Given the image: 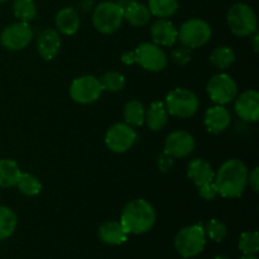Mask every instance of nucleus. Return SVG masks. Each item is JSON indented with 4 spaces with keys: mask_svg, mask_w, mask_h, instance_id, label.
<instances>
[{
    "mask_svg": "<svg viewBox=\"0 0 259 259\" xmlns=\"http://www.w3.org/2000/svg\"><path fill=\"white\" fill-rule=\"evenodd\" d=\"M240 259H257V257H254V255H243Z\"/></svg>",
    "mask_w": 259,
    "mask_h": 259,
    "instance_id": "38",
    "label": "nucleus"
},
{
    "mask_svg": "<svg viewBox=\"0 0 259 259\" xmlns=\"http://www.w3.org/2000/svg\"><path fill=\"white\" fill-rule=\"evenodd\" d=\"M99 81H100L103 90H108L110 93L120 91L124 88V83H125L124 76L121 73L116 72V71H110V72L105 73V75L99 78Z\"/></svg>",
    "mask_w": 259,
    "mask_h": 259,
    "instance_id": "31",
    "label": "nucleus"
},
{
    "mask_svg": "<svg viewBox=\"0 0 259 259\" xmlns=\"http://www.w3.org/2000/svg\"><path fill=\"white\" fill-rule=\"evenodd\" d=\"M120 223L128 234H143L153 228L156 223V211L146 200H133L124 206Z\"/></svg>",
    "mask_w": 259,
    "mask_h": 259,
    "instance_id": "2",
    "label": "nucleus"
},
{
    "mask_svg": "<svg viewBox=\"0 0 259 259\" xmlns=\"http://www.w3.org/2000/svg\"><path fill=\"white\" fill-rule=\"evenodd\" d=\"M103 93L99 78L91 75L81 76L73 80L70 88V95L78 104H91L98 100Z\"/></svg>",
    "mask_w": 259,
    "mask_h": 259,
    "instance_id": "12",
    "label": "nucleus"
},
{
    "mask_svg": "<svg viewBox=\"0 0 259 259\" xmlns=\"http://www.w3.org/2000/svg\"><path fill=\"white\" fill-rule=\"evenodd\" d=\"M172 166H174V159H172V157H169L168 154H166V153H163L159 156L158 167L162 172L169 171Z\"/></svg>",
    "mask_w": 259,
    "mask_h": 259,
    "instance_id": "35",
    "label": "nucleus"
},
{
    "mask_svg": "<svg viewBox=\"0 0 259 259\" xmlns=\"http://www.w3.org/2000/svg\"><path fill=\"white\" fill-rule=\"evenodd\" d=\"M4 2H7V0H0V3H4Z\"/></svg>",
    "mask_w": 259,
    "mask_h": 259,
    "instance_id": "41",
    "label": "nucleus"
},
{
    "mask_svg": "<svg viewBox=\"0 0 259 259\" xmlns=\"http://www.w3.org/2000/svg\"><path fill=\"white\" fill-rule=\"evenodd\" d=\"M13 12L20 22H30L37 15V7L34 0H14Z\"/></svg>",
    "mask_w": 259,
    "mask_h": 259,
    "instance_id": "28",
    "label": "nucleus"
},
{
    "mask_svg": "<svg viewBox=\"0 0 259 259\" xmlns=\"http://www.w3.org/2000/svg\"><path fill=\"white\" fill-rule=\"evenodd\" d=\"M148 9L151 14L166 19L172 17L179 9L177 0H148Z\"/></svg>",
    "mask_w": 259,
    "mask_h": 259,
    "instance_id": "25",
    "label": "nucleus"
},
{
    "mask_svg": "<svg viewBox=\"0 0 259 259\" xmlns=\"http://www.w3.org/2000/svg\"><path fill=\"white\" fill-rule=\"evenodd\" d=\"M55 23L57 29L66 35H72L80 27V18L73 8H62L56 14Z\"/></svg>",
    "mask_w": 259,
    "mask_h": 259,
    "instance_id": "20",
    "label": "nucleus"
},
{
    "mask_svg": "<svg viewBox=\"0 0 259 259\" xmlns=\"http://www.w3.org/2000/svg\"><path fill=\"white\" fill-rule=\"evenodd\" d=\"M235 113L240 119L254 123L259 119V93L247 90L235 98Z\"/></svg>",
    "mask_w": 259,
    "mask_h": 259,
    "instance_id": "14",
    "label": "nucleus"
},
{
    "mask_svg": "<svg viewBox=\"0 0 259 259\" xmlns=\"http://www.w3.org/2000/svg\"><path fill=\"white\" fill-rule=\"evenodd\" d=\"M128 232L120 222H105L99 228V237L101 242L110 245H120L128 239Z\"/></svg>",
    "mask_w": 259,
    "mask_h": 259,
    "instance_id": "19",
    "label": "nucleus"
},
{
    "mask_svg": "<svg viewBox=\"0 0 259 259\" xmlns=\"http://www.w3.org/2000/svg\"><path fill=\"white\" fill-rule=\"evenodd\" d=\"M136 141V131L126 123L114 124L105 134L106 147L114 153H124L132 148Z\"/></svg>",
    "mask_w": 259,
    "mask_h": 259,
    "instance_id": "11",
    "label": "nucleus"
},
{
    "mask_svg": "<svg viewBox=\"0 0 259 259\" xmlns=\"http://www.w3.org/2000/svg\"><path fill=\"white\" fill-rule=\"evenodd\" d=\"M124 120L131 126H141L144 123L146 109L138 100H131L125 104L123 110Z\"/></svg>",
    "mask_w": 259,
    "mask_h": 259,
    "instance_id": "24",
    "label": "nucleus"
},
{
    "mask_svg": "<svg viewBox=\"0 0 259 259\" xmlns=\"http://www.w3.org/2000/svg\"><path fill=\"white\" fill-rule=\"evenodd\" d=\"M207 94L218 105H225L234 100L238 95L237 82L227 73H218L212 76L207 83Z\"/></svg>",
    "mask_w": 259,
    "mask_h": 259,
    "instance_id": "9",
    "label": "nucleus"
},
{
    "mask_svg": "<svg viewBox=\"0 0 259 259\" xmlns=\"http://www.w3.org/2000/svg\"><path fill=\"white\" fill-rule=\"evenodd\" d=\"M248 184L254 192L259 191V169L255 167L250 174H248Z\"/></svg>",
    "mask_w": 259,
    "mask_h": 259,
    "instance_id": "36",
    "label": "nucleus"
},
{
    "mask_svg": "<svg viewBox=\"0 0 259 259\" xmlns=\"http://www.w3.org/2000/svg\"><path fill=\"white\" fill-rule=\"evenodd\" d=\"M206 244V234L200 224L190 225L177 233L175 238V249L184 258L199 255Z\"/></svg>",
    "mask_w": 259,
    "mask_h": 259,
    "instance_id": "4",
    "label": "nucleus"
},
{
    "mask_svg": "<svg viewBox=\"0 0 259 259\" xmlns=\"http://www.w3.org/2000/svg\"><path fill=\"white\" fill-rule=\"evenodd\" d=\"M177 38L182 46L187 48H200L206 45L211 38V28L209 23L200 18L186 20L180 28Z\"/></svg>",
    "mask_w": 259,
    "mask_h": 259,
    "instance_id": "8",
    "label": "nucleus"
},
{
    "mask_svg": "<svg viewBox=\"0 0 259 259\" xmlns=\"http://www.w3.org/2000/svg\"><path fill=\"white\" fill-rule=\"evenodd\" d=\"M109 2H119V0H109Z\"/></svg>",
    "mask_w": 259,
    "mask_h": 259,
    "instance_id": "40",
    "label": "nucleus"
},
{
    "mask_svg": "<svg viewBox=\"0 0 259 259\" xmlns=\"http://www.w3.org/2000/svg\"><path fill=\"white\" fill-rule=\"evenodd\" d=\"M214 259H229V258H227V257H223V255H217V257H215Z\"/></svg>",
    "mask_w": 259,
    "mask_h": 259,
    "instance_id": "39",
    "label": "nucleus"
},
{
    "mask_svg": "<svg viewBox=\"0 0 259 259\" xmlns=\"http://www.w3.org/2000/svg\"><path fill=\"white\" fill-rule=\"evenodd\" d=\"M199 194L202 199L209 200V201L210 200H214L215 197L218 196V191H217V189H215L214 181L210 182V184L204 185V186L199 187Z\"/></svg>",
    "mask_w": 259,
    "mask_h": 259,
    "instance_id": "34",
    "label": "nucleus"
},
{
    "mask_svg": "<svg viewBox=\"0 0 259 259\" xmlns=\"http://www.w3.org/2000/svg\"><path fill=\"white\" fill-rule=\"evenodd\" d=\"M234 60V51L230 47H227V46H220V47L215 48V50L212 51L211 55H210V61H211V63L215 67L220 68V70H225V68H228L229 66H232Z\"/></svg>",
    "mask_w": 259,
    "mask_h": 259,
    "instance_id": "29",
    "label": "nucleus"
},
{
    "mask_svg": "<svg viewBox=\"0 0 259 259\" xmlns=\"http://www.w3.org/2000/svg\"><path fill=\"white\" fill-rule=\"evenodd\" d=\"M166 110L179 118H190L199 109V99L192 91L177 88L166 96Z\"/></svg>",
    "mask_w": 259,
    "mask_h": 259,
    "instance_id": "7",
    "label": "nucleus"
},
{
    "mask_svg": "<svg viewBox=\"0 0 259 259\" xmlns=\"http://www.w3.org/2000/svg\"><path fill=\"white\" fill-rule=\"evenodd\" d=\"M37 48L39 55L46 61H51L55 58L61 48V37L57 30L46 29L38 37Z\"/></svg>",
    "mask_w": 259,
    "mask_h": 259,
    "instance_id": "18",
    "label": "nucleus"
},
{
    "mask_svg": "<svg viewBox=\"0 0 259 259\" xmlns=\"http://www.w3.org/2000/svg\"><path fill=\"white\" fill-rule=\"evenodd\" d=\"M32 38V27L25 22H18L3 29L0 34V43L9 51H20L29 45Z\"/></svg>",
    "mask_w": 259,
    "mask_h": 259,
    "instance_id": "10",
    "label": "nucleus"
},
{
    "mask_svg": "<svg viewBox=\"0 0 259 259\" xmlns=\"http://www.w3.org/2000/svg\"><path fill=\"white\" fill-rule=\"evenodd\" d=\"M125 65L138 63L142 68L151 72H159L167 66V56L159 46L154 43H141L133 52H125L121 56Z\"/></svg>",
    "mask_w": 259,
    "mask_h": 259,
    "instance_id": "3",
    "label": "nucleus"
},
{
    "mask_svg": "<svg viewBox=\"0 0 259 259\" xmlns=\"http://www.w3.org/2000/svg\"><path fill=\"white\" fill-rule=\"evenodd\" d=\"M124 19L128 20L133 27H144L151 20V12L148 7L138 2H132L124 9Z\"/></svg>",
    "mask_w": 259,
    "mask_h": 259,
    "instance_id": "22",
    "label": "nucleus"
},
{
    "mask_svg": "<svg viewBox=\"0 0 259 259\" xmlns=\"http://www.w3.org/2000/svg\"><path fill=\"white\" fill-rule=\"evenodd\" d=\"M17 215L9 207L0 205V240L9 238L17 228Z\"/></svg>",
    "mask_w": 259,
    "mask_h": 259,
    "instance_id": "26",
    "label": "nucleus"
},
{
    "mask_svg": "<svg viewBox=\"0 0 259 259\" xmlns=\"http://www.w3.org/2000/svg\"><path fill=\"white\" fill-rule=\"evenodd\" d=\"M168 115H167L166 106L161 101H154L149 105L148 110L146 111L144 121L147 123L148 128L153 132L162 131L166 126Z\"/></svg>",
    "mask_w": 259,
    "mask_h": 259,
    "instance_id": "21",
    "label": "nucleus"
},
{
    "mask_svg": "<svg viewBox=\"0 0 259 259\" xmlns=\"http://www.w3.org/2000/svg\"><path fill=\"white\" fill-rule=\"evenodd\" d=\"M205 234L209 235V238L214 242H223L228 235L227 225L218 219H211L206 223L205 227Z\"/></svg>",
    "mask_w": 259,
    "mask_h": 259,
    "instance_id": "32",
    "label": "nucleus"
},
{
    "mask_svg": "<svg viewBox=\"0 0 259 259\" xmlns=\"http://www.w3.org/2000/svg\"><path fill=\"white\" fill-rule=\"evenodd\" d=\"M15 186L25 196H35L42 190V184H40L39 179L32 174H20Z\"/></svg>",
    "mask_w": 259,
    "mask_h": 259,
    "instance_id": "27",
    "label": "nucleus"
},
{
    "mask_svg": "<svg viewBox=\"0 0 259 259\" xmlns=\"http://www.w3.org/2000/svg\"><path fill=\"white\" fill-rule=\"evenodd\" d=\"M177 29L169 20L158 19L151 28L153 43L157 46L172 47L177 40Z\"/></svg>",
    "mask_w": 259,
    "mask_h": 259,
    "instance_id": "16",
    "label": "nucleus"
},
{
    "mask_svg": "<svg viewBox=\"0 0 259 259\" xmlns=\"http://www.w3.org/2000/svg\"><path fill=\"white\" fill-rule=\"evenodd\" d=\"M124 20V9L114 2H103L93 14L94 27L103 34H111L120 28Z\"/></svg>",
    "mask_w": 259,
    "mask_h": 259,
    "instance_id": "5",
    "label": "nucleus"
},
{
    "mask_svg": "<svg viewBox=\"0 0 259 259\" xmlns=\"http://www.w3.org/2000/svg\"><path fill=\"white\" fill-rule=\"evenodd\" d=\"M187 176L199 189V187L214 181L215 172L209 162L202 158H195L187 166Z\"/></svg>",
    "mask_w": 259,
    "mask_h": 259,
    "instance_id": "17",
    "label": "nucleus"
},
{
    "mask_svg": "<svg viewBox=\"0 0 259 259\" xmlns=\"http://www.w3.org/2000/svg\"><path fill=\"white\" fill-rule=\"evenodd\" d=\"M228 25L238 37H247L257 30V15L249 5L237 3L228 10Z\"/></svg>",
    "mask_w": 259,
    "mask_h": 259,
    "instance_id": "6",
    "label": "nucleus"
},
{
    "mask_svg": "<svg viewBox=\"0 0 259 259\" xmlns=\"http://www.w3.org/2000/svg\"><path fill=\"white\" fill-rule=\"evenodd\" d=\"M195 149V139L189 132L175 131L167 136L164 142V153L172 158H184Z\"/></svg>",
    "mask_w": 259,
    "mask_h": 259,
    "instance_id": "13",
    "label": "nucleus"
},
{
    "mask_svg": "<svg viewBox=\"0 0 259 259\" xmlns=\"http://www.w3.org/2000/svg\"><path fill=\"white\" fill-rule=\"evenodd\" d=\"M230 119L232 116H230L229 110L225 106L217 105L210 108L205 113L204 124L207 131L214 134H219L229 126Z\"/></svg>",
    "mask_w": 259,
    "mask_h": 259,
    "instance_id": "15",
    "label": "nucleus"
},
{
    "mask_svg": "<svg viewBox=\"0 0 259 259\" xmlns=\"http://www.w3.org/2000/svg\"><path fill=\"white\" fill-rule=\"evenodd\" d=\"M239 249L245 255H254L259 250V235L257 232H244L239 237Z\"/></svg>",
    "mask_w": 259,
    "mask_h": 259,
    "instance_id": "30",
    "label": "nucleus"
},
{
    "mask_svg": "<svg viewBox=\"0 0 259 259\" xmlns=\"http://www.w3.org/2000/svg\"><path fill=\"white\" fill-rule=\"evenodd\" d=\"M258 40H259V35L255 34L254 38H253V45H254V51L257 52L258 51Z\"/></svg>",
    "mask_w": 259,
    "mask_h": 259,
    "instance_id": "37",
    "label": "nucleus"
},
{
    "mask_svg": "<svg viewBox=\"0 0 259 259\" xmlns=\"http://www.w3.org/2000/svg\"><path fill=\"white\" fill-rule=\"evenodd\" d=\"M248 168L240 159L232 158L220 166L214 177L218 195L223 197H239L248 185Z\"/></svg>",
    "mask_w": 259,
    "mask_h": 259,
    "instance_id": "1",
    "label": "nucleus"
},
{
    "mask_svg": "<svg viewBox=\"0 0 259 259\" xmlns=\"http://www.w3.org/2000/svg\"><path fill=\"white\" fill-rule=\"evenodd\" d=\"M171 56H172V60H174L177 65L180 66L186 65V63L190 61V48L185 47V46L174 48Z\"/></svg>",
    "mask_w": 259,
    "mask_h": 259,
    "instance_id": "33",
    "label": "nucleus"
},
{
    "mask_svg": "<svg viewBox=\"0 0 259 259\" xmlns=\"http://www.w3.org/2000/svg\"><path fill=\"white\" fill-rule=\"evenodd\" d=\"M20 174L22 172L17 162L7 158L0 159V187L7 189V187L15 186Z\"/></svg>",
    "mask_w": 259,
    "mask_h": 259,
    "instance_id": "23",
    "label": "nucleus"
}]
</instances>
